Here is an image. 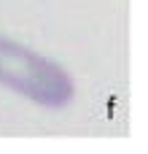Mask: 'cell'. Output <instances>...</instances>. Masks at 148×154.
<instances>
[{"instance_id":"obj_1","label":"cell","mask_w":148,"mask_h":154,"mask_svg":"<svg viewBox=\"0 0 148 154\" xmlns=\"http://www.w3.org/2000/svg\"><path fill=\"white\" fill-rule=\"evenodd\" d=\"M0 84L46 106H59L70 97V81L59 68L3 38H0Z\"/></svg>"}]
</instances>
